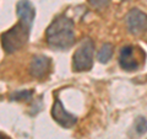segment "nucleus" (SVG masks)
<instances>
[{
    "label": "nucleus",
    "instance_id": "10",
    "mask_svg": "<svg viewBox=\"0 0 147 139\" xmlns=\"http://www.w3.org/2000/svg\"><path fill=\"white\" fill-rule=\"evenodd\" d=\"M135 129L139 134H144L147 132V121L144 117H137L135 121Z\"/></svg>",
    "mask_w": 147,
    "mask_h": 139
},
{
    "label": "nucleus",
    "instance_id": "3",
    "mask_svg": "<svg viewBox=\"0 0 147 139\" xmlns=\"http://www.w3.org/2000/svg\"><path fill=\"white\" fill-rule=\"evenodd\" d=\"M93 49L92 40L86 38L72 55V69L75 72H88L93 65Z\"/></svg>",
    "mask_w": 147,
    "mask_h": 139
},
{
    "label": "nucleus",
    "instance_id": "8",
    "mask_svg": "<svg viewBox=\"0 0 147 139\" xmlns=\"http://www.w3.org/2000/svg\"><path fill=\"white\" fill-rule=\"evenodd\" d=\"M16 12L17 17L20 18L21 22H24L31 29L32 24H33L34 16H36V10L34 6L28 1V0H20L16 5Z\"/></svg>",
    "mask_w": 147,
    "mask_h": 139
},
{
    "label": "nucleus",
    "instance_id": "13",
    "mask_svg": "<svg viewBox=\"0 0 147 139\" xmlns=\"http://www.w3.org/2000/svg\"><path fill=\"white\" fill-rule=\"evenodd\" d=\"M0 139H10V138H7V137H5V136H1V138Z\"/></svg>",
    "mask_w": 147,
    "mask_h": 139
},
{
    "label": "nucleus",
    "instance_id": "4",
    "mask_svg": "<svg viewBox=\"0 0 147 139\" xmlns=\"http://www.w3.org/2000/svg\"><path fill=\"white\" fill-rule=\"evenodd\" d=\"M127 31L134 36L142 35L147 31V15L139 9H131L125 17Z\"/></svg>",
    "mask_w": 147,
    "mask_h": 139
},
{
    "label": "nucleus",
    "instance_id": "7",
    "mask_svg": "<svg viewBox=\"0 0 147 139\" xmlns=\"http://www.w3.org/2000/svg\"><path fill=\"white\" fill-rule=\"evenodd\" d=\"M119 64L126 72H134L139 68L140 63L136 59L135 49L131 46H125L120 49L119 53Z\"/></svg>",
    "mask_w": 147,
    "mask_h": 139
},
{
    "label": "nucleus",
    "instance_id": "12",
    "mask_svg": "<svg viewBox=\"0 0 147 139\" xmlns=\"http://www.w3.org/2000/svg\"><path fill=\"white\" fill-rule=\"evenodd\" d=\"M87 1L90 3L91 6L98 9V10H102L103 7H105V6L108 5L109 0H87Z\"/></svg>",
    "mask_w": 147,
    "mask_h": 139
},
{
    "label": "nucleus",
    "instance_id": "6",
    "mask_svg": "<svg viewBox=\"0 0 147 139\" xmlns=\"http://www.w3.org/2000/svg\"><path fill=\"white\" fill-rule=\"evenodd\" d=\"M50 70V59L45 55H36L30 63L28 72L33 78L43 79Z\"/></svg>",
    "mask_w": 147,
    "mask_h": 139
},
{
    "label": "nucleus",
    "instance_id": "11",
    "mask_svg": "<svg viewBox=\"0 0 147 139\" xmlns=\"http://www.w3.org/2000/svg\"><path fill=\"white\" fill-rule=\"evenodd\" d=\"M32 94L33 92L30 91V90H26V91H18L13 95V100H30L32 97Z\"/></svg>",
    "mask_w": 147,
    "mask_h": 139
},
{
    "label": "nucleus",
    "instance_id": "9",
    "mask_svg": "<svg viewBox=\"0 0 147 139\" xmlns=\"http://www.w3.org/2000/svg\"><path fill=\"white\" fill-rule=\"evenodd\" d=\"M112 54H113V46L110 43H104L102 47H100L99 52L97 54V58L100 63H108L109 59L112 58Z\"/></svg>",
    "mask_w": 147,
    "mask_h": 139
},
{
    "label": "nucleus",
    "instance_id": "2",
    "mask_svg": "<svg viewBox=\"0 0 147 139\" xmlns=\"http://www.w3.org/2000/svg\"><path fill=\"white\" fill-rule=\"evenodd\" d=\"M30 30L31 29L27 25L18 21L10 30L4 32L1 36V46L4 50L6 53H13L21 47H24L27 40H28Z\"/></svg>",
    "mask_w": 147,
    "mask_h": 139
},
{
    "label": "nucleus",
    "instance_id": "1",
    "mask_svg": "<svg viewBox=\"0 0 147 139\" xmlns=\"http://www.w3.org/2000/svg\"><path fill=\"white\" fill-rule=\"evenodd\" d=\"M45 38L50 47L66 49L75 42V26L74 22L65 15L58 16L48 26Z\"/></svg>",
    "mask_w": 147,
    "mask_h": 139
},
{
    "label": "nucleus",
    "instance_id": "5",
    "mask_svg": "<svg viewBox=\"0 0 147 139\" xmlns=\"http://www.w3.org/2000/svg\"><path fill=\"white\" fill-rule=\"evenodd\" d=\"M52 116H53V118L55 119V122H58L64 128L74 127L75 126V123H76V121H77L76 116L69 113L64 108V106H63V104L60 102V100L59 99L55 100V102L53 105Z\"/></svg>",
    "mask_w": 147,
    "mask_h": 139
}]
</instances>
